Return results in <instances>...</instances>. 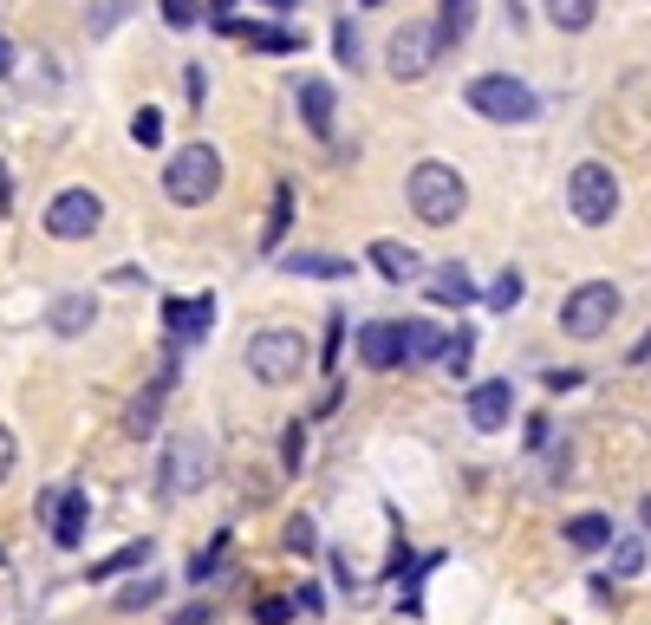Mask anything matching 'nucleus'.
<instances>
[{"label":"nucleus","instance_id":"1","mask_svg":"<svg viewBox=\"0 0 651 625\" xmlns=\"http://www.w3.org/2000/svg\"><path fill=\"white\" fill-rule=\"evenodd\" d=\"M404 196H411V215L430 222V228H450V222L470 209V183H463V170H456V163H437V157L411 170Z\"/></svg>","mask_w":651,"mask_h":625},{"label":"nucleus","instance_id":"2","mask_svg":"<svg viewBox=\"0 0 651 625\" xmlns=\"http://www.w3.org/2000/svg\"><path fill=\"white\" fill-rule=\"evenodd\" d=\"M209 476H215V443H209L202 430H183V437L163 443V463H157V489H163V502H189V496H202Z\"/></svg>","mask_w":651,"mask_h":625},{"label":"nucleus","instance_id":"3","mask_svg":"<svg viewBox=\"0 0 651 625\" xmlns=\"http://www.w3.org/2000/svg\"><path fill=\"white\" fill-rule=\"evenodd\" d=\"M463 104H470L476 117H489V124H535V117H541L535 85L515 78V72H483V78H470V85H463Z\"/></svg>","mask_w":651,"mask_h":625},{"label":"nucleus","instance_id":"4","mask_svg":"<svg viewBox=\"0 0 651 625\" xmlns=\"http://www.w3.org/2000/svg\"><path fill=\"white\" fill-rule=\"evenodd\" d=\"M241 359H248V378H254V385L280 391V385H293V378L306 372V339H300L293 326H261V333H248Z\"/></svg>","mask_w":651,"mask_h":625},{"label":"nucleus","instance_id":"5","mask_svg":"<svg viewBox=\"0 0 651 625\" xmlns=\"http://www.w3.org/2000/svg\"><path fill=\"white\" fill-rule=\"evenodd\" d=\"M215 189H222V150L215 143H183L163 163V196L176 209H202V202H215Z\"/></svg>","mask_w":651,"mask_h":625},{"label":"nucleus","instance_id":"6","mask_svg":"<svg viewBox=\"0 0 651 625\" xmlns=\"http://www.w3.org/2000/svg\"><path fill=\"white\" fill-rule=\"evenodd\" d=\"M619 307H626V293H619L613 280H580V287L561 300V333H567V339H600V333H613Z\"/></svg>","mask_w":651,"mask_h":625},{"label":"nucleus","instance_id":"7","mask_svg":"<svg viewBox=\"0 0 651 625\" xmlns=\"http://www.w3.org/2000/svg\"><path fill=\"white\" fill-rule=\"evenodd\" d=\"M567 209H574L580 228H606V222L619 215V176H613V163H574V176H567Z\"/></svg>","mask_w":651,"mask_h":625},{"label":"nucleus","instance_id":"8","mask_svg":"<svg viewBox=\"0 0 651 625\" xmlns=\"http://www.w3.org/2000/svg\"><path fill=\"white\" fill-rule=\"evenodd\" d=\"M98 228H104V196H98V189L72 183V189H59V196L46 202V235H52V241H91Z\"/></svg>","mask_w":651,"mask_h":625},{"label":"nucleus","instance_id":"9","mask_svg":"<svg viewBox=\"0 0 651 625\" xmlns=\"http://www.w3.org/2000/svg\"><path fill=\"white\" fill-rule=\"evenodd\" d=\"M215 333V293H196V300H163V352H196L202 339Z\"/></svg>","mask_w":651,"mask_h":625},{"label":"nucleus","instance_id":"10","mask_svg":"<svg viewBox=\"0 0 651 625\" xmlns=\"http://www.w3.org/2000/svg\"><path fill=\"white\" fill-rule=\"evenodd\" d=\"M437 59H443V39H437V26H430V20H404V26L391 33V46H385L391 78H424Z\"/></svg>","mask_w":651,"mask_h":625},{"label":"nucleus","instance_id":"11","mask_svg":"<svg viewBox=\"0 0 651 625\" xmlns=\"http://www.w3.org/2000/svg\"><path fill=\"white\" fill-rule=\"evenodd\" d=\"M463 411H470V430L496 437V430H509V417H515V385H509V378H483V385L463 398Z\"/></svg>","mask_w":651,"mask_h":625},{"label":"nucleus","instance_id":"12","mask_svg":"<svg viewBox=\"0 0 651 625\" xmlns=\"http://www.w3.org/2000/svg\"><path fill=\"white\" fill-rule=\"evenodd\" d=\"M170 385H176V352H163L157 378L130 398V411H124V430H130V437H150V430L163 424V398H170Z\"/></svg>","mask_w":651,"mask_h":625},{"label":"nucleus","instance_id":"13","mask_svg":"<svg viewBox=\"0 0 651 625\" xmlns=\"http://www.w3.org/2000/svg\"><path fill=\"white\" fill-rule=\"evenodd\" d=\"M359 359L372 372H398L404 365V320H365L359 326Z\"/></svg>","mask_w":651,"mask_h":625},{"label":"nucleus","instance_id":"14","mask_svg":"<svg viewBox=\"0 0 651 625\" xmlns=\"http://www.w3.org/2000/svg\"><path fill=\"white\" fill-rule=\"evenodd\" d=\"M293 104H300V124H306L320 143H333V111H339V91H333L326 78H300V85H293Z\"/></svg>","mask_w":651,"mask_h":625},{"label":"nucleus","instance_id":"15","mask_svg":"<svg viewBox=\"0 0 651 625\" xmlns=\"http://www.w3.org/2000/svg\"><path fill=\"white\" fill-rule=\"evenodd\" d=\"M228 39H248L254 52H300L306 39L293 33V26H274V20H215Z\"/></svg>","mask_w":651,"mask_h":625},{"label":"nucleus","instance_id":"16","mask_svg":"<svg viewBox=\"0 0 651 625\" xmlns=\"http://www.w3.org/2000/svg\"><path fill=\"white\" fill-rule=\"evenodd\" d=\"M85 522H91V502H85V489H59L52 496V548H78L85 541Z\"/></svg>","mask_w":651,"mask_h":625},{"label":"nucleus","instance_id":"17","mask_svg":"<svg viewBox=\"0 0 651 625\" xmlns=\"http://www.w3.org/2000/svg\"><path fill=\"white\" fill-rule=\"evenodd\" d=\"M91 320H98V300H91V293H59V300L46 307V333H59V339L91 333Z\"/></svg>","mask_w":651,"mask_h":625},{"label":"nucleus","instance_id":"18","mask_svg":"<svg viewBox=\"0 0 651 625\" xmlns=\"http://www.w3.org/2000/svg\"><path fill=\"white\" fill-rule=\"evenodd\" d=\"M483 293H476V280H470V267L463 261H450V267H437L430 274V307H450V313H463V307H476Z\"/></svg>","mask_w":651,"mask_h":625},{"label":"nucleus","instance_id":"19","mask_svg":"<svg viewBox=\"0 0 651 625\" xmlns=\"http://www.w3.org/2000/svg\"><path fill=\"white\" fill-rule=\"evenodd\" d=\"M280 267L300 274V280H352V261L346 254H320V248H293V254H280Z\"/></svg>","mask_w":651,"mask_h":625},{"label":"nucleus","instance_id":"20","mask_svg":"<svg viewBox=\"0 0 651 625\" xmlns=\"http://www.w3.org/2000/svg\"><path fill=\"white\" fill-rule=\"evenodd\" d=\"M287 228H293V183H274V202H267V222H261V254H274V261H280Z\"/></svg>","mask_w":651,"mask_h":625},{"label":"nucleus","instance_id":"21","mask_svg":"<svg viewBox=\"0 0 651 625\" xmlns=\"http://www.w3.org/2000/svg\"><path fill=\"white\" fill-rule=\"evenodd\" d=\"M372 267H378L391 287H404V280H417V274H424L417 248H404V241H391V235H385V241H372Z\"/></svg>","mask_w":651,"mask_h":625},{"label":"nucleus","instance_id":"22","mask_svg":"<svg viewBox=\"0 0 651 625\" xmlns=\"http://www.w3.org/2000/svg\"><path fill=\"white\" fill-rule=\"evenodd\" d=\"M450 333H437L430 320H404V365H443Z\"/></svg>","mask_w":651,"mask_h":625},{"label":"nucleus","instance_id":"23","mask_svg":"<svg viewBox=\"0 0 651 625\" xmlns=\"http://www.w3.org/2000/svg\"><path fill=\"white\" fill-rule=\"evenodd\" d=\"M150 561H157V548H150V541H130V548H117L111 561H91L85 580L98 587V580H117V574H150Z\"/></svg>","mask_w":651,"mask_h":625},{"label":"nucleus","instance_id":"24","mask_svg":"<svg viewBox=\"0 0 651 625\" xmlns=\"http://www.w3.org/2000/svg\"><path fill=\"white\" fill-rule=\"evenodd\" d=\"M476 7L483 0H437V39H443V52L476 33Z\"/></svg>","mask_w":651,"mask_h":625},{"label":"nucleus","instance_id":"25","mask_svg":"<svg viewBox=\"0 0 651 625\" xmlns=\"http://www.w3.org/2000/svg\"><path fill=\"white\" fill-rule=\"evenodd\" d=\"M567 548H580V554L613 548V515H574L567 522Z\"/></svg>","mask_w":651,"mask_h":625},{"label":"nucleus","instance_id":"26","mask_svg":"<svg viewBox=\"0 0 651 625\" xmlns=\"http://www.w3.org/2000/svg\"><path fill=\"white\" fill-rule=\"evenodd\" d=\"M541 13H548L561 33H587L593 13H600V0H541Z\"/></svg>","mask_w":651,"mask_h":625},{"label":"nucleus","instance_id":"27","mask_svg":"<svg viewBox=\"0 0 651 625\" xmlns=\"http://www.w3.org/2000/svg\"><path fill=\"white\" fill-rule=\"evenodd\" d=\"M522 287H528V280H522L515 267H502V274H496V287L483 293V307H496V313H515V307H522Z\"/></svg>","mask_w":651,"mask_h":625},{"label":"nucleus","instance_id":"28","mask_svg":"<svg viewBox=\"0 0 651 625\" xmlns=\"http://www.w3.org/2000/svg\"><path fill=\"white\" fill-rule=\"evenodd\" d=\"M157 593H163V580H157V574H137L111 607H117V613H143V607H157Z\"/></svg>","mask_w":651,"mask_h":625},{"label":"nucleus","instance_id":"29","mask_svg":"<svg viewBox=\"0 0 651 625\" xmlns=\"http://www.w3.org/2000/svg\"><path fill=\"white\" fill-rule=\"evenodd\" d=\"M222 561H228V528H222V535H215V541L189 561V587H196V580H215V574H222Z\"/></svg>","mask_w":651,"mask_h":625},{"label":"nucleus","instance_id":"30","mask_svg":"<svg viewBox=\"0 0 651 625\" xmlns=\"http://www.w3.org/2000/svg\"><path fill=\"white\" fill-rule=\"evenodd\" d=\"M470 359H476V333H470V326H456V333H450V346H443V365L463 378V372H470Z\"/></svg>","mask_w":651,"mask_h":625},{"label":"nucleus","instance_id":"31","mask_svg":"<svg viewBox=\"0 0 651 625\" xmlns=\"http://www.w3.org/2000/svg\"><path fill=\"white\" fill-rule=\"evenodd\" d=\"M606 554H613V574H619V580H633V574H646V541H613Z\"/></svg>","mask_w":651,"mask_h":625},{"label":"nucleus","instance_id":"32","mask_svg":"<svg viewBox=\"0 0 651 625\" xmlns=\"http://www.w3.org/2000/svg\"><path fill=\"white\" fill-rule=\"evenodd\" d=\"M333 52H339V65H352V72H359L365 46H359V26H352V20H339V26H333Z\"/></svg>","mask_w":651,"mask_h":625},{"label":"nucleus","instance_id":"33","mask_svg":"<svg viewBox=\"0 0 651 625\" xmlns=\"http://www.w3.org/2000/svg\"><path fill=\"white\" fill-rule=\"evenodd\" d=\"M130 137H137L143 150H157V143H163V111H157V104H143V111L130 117Z\"/></svg>","mask_w":651,"mask_h":625},{"label":"nucleus","instance_id":"34","mask_svg":"<svg viewBox=\"0 0 651 625\" xmlns=\"http://www.w3.org/2000/svg\"><path fill=\"white\" fill-rule=\"evenodd\" d=\"M293 620H300V607H293L287 593H267V600L254 607V625H293Z\"/></svg>","mask_w":651,"mask_h":625},{"label":"nucleus","instance_id":"35","mask_svg":"<svg viewBox=\"0 0 651 625\" xmlns=\"http://www.w3.org/2000/svg\"><path fill=\"white\" fill-rule=\"evenodd\" d=\"M287 548H293L300 561L320 548V528H313V515H293V522H287Z\"/></svg>","mask_w":651,"mask_h":625},{"label":"nucleus","instance_id":"36","mask_svg":"<svg viewBox=\"0 0 651 625\" xmlns=\"http://www.w3.org/2000/svg\"><path fill=\"white\" fill-rule=\"evenodd\" d=\"M280 463H287V476H300V463H306V424H287V437H280Z\"/></svg>","mask_w":651,"mask_h":625},{"label":"nucleus","instance_id":"37","mask_svg":"<svg viewBox=\"0 0 651 625\" xmlns=\"http://www.w3.org/2000/svg\"><path fill=\"white\" fill-rule=\"evenodd\" d=\"M163 20H170L176 33H189V26L202 20V7H196V0H163Z\"/></svg>","mask_w":651,"mask_h":625},{"label":"nucleus","instance_id":"38","mask_svg":"<svg viewBox=\"0 0 651 625\" xmlns=\"http://www.w3.org/2000/svg\"><path fill=\"white\" fill-rule=\"evenodd\" d=\"M183 91H189V104H202V98H209V72L189 65V72H183Z\"/></svg>","mask_w":651,"mask_h":625},{"label":"nucleus","instance_id":"39","mask_svg":"<svg viewBox=\"0 0 651 625\" xmlns=\"http://www.w3.org/2000/svg\"><path fill=\"white\" fill-rule=\"evenodd\" d=\"M13 463H20V443H13V430H7V424H0V483H7V476H13Z\"/></svg>","mask_w":651,"mask_h":625},{"label":"nucleus","instance_id":"40","mask_svg":"<svg viewBox=\"0 0 651 625\" xmlns=\"http://www.w3.org/2000/svg\"><path fill=\"white\" fill-rule=\"evenodd\" d=\"M339 339H346V320L333 313V326H326V352H320V365H333V359H339Z\"/></svg>","mask_w":651,"mask_h":625},{"label":"nucleus","instance_id":"41","mask_svg":"<svg viewBox=\"0 0 651 625\" xmlns=\"http://www.w3.org/2000/svg\"><path fill=\"white\" fill-rule=\"evenodd\" d=\"M541 385H548V391H574V385H580V372H561V365H554V372H541Z\"/></svg>","mask_w":651,"mask_h":625},{"label":"nucleus","instance_id":"42","mask_svg":"<svg viewBox=\"0 0 651 625\" xmlns=\"http://www.w3.org/2000/svg\"><path fill=\"white\" fill-rule=\"evenodd\" d=\"M293 607H300V613H320V607H326V593H320V587H300V593H293Z\"/></svg>","mask_w":651,"mask_h":625},{"label":"nucleus","instance_id":"43","mask_svg":"<svg viewBox=\"0 0 651 625\" xmlns=\"http://www.w3.org/2000/svg\"><path fill=\"white\" fill-rule=\"evenodd\" d=\"M209 620H215L209 607H189V613H176V625H209Z\"/></svg>","mask_w":651,"mask_h":625},{"label":"nucleus","instance_id":"44","mask_svg":"<svg viewBox=\"0 0 651 625\" xmlns=\"http://www.w3.org/2000/svg\"><path fill=\"white\" fill-rule=\"evenodd\" d=\"M7 72H13V46L0 39V78H7Z\"/></svg>","mask_w":651,"mask_h":625},{"label":"nucleus","instance_id":"45","mask_svg":"<svg viewBox=\"0 0 651 625\" xmlns=\"http://www.w3.org/2000/svg\"><path fill=\"white\" fill-rule=\"evenodd\" d=\"M261 7H274V13H293V7H300V0H261Z\"/></svg>","mask_w":651,"mask_h":625},{"label":"nucleus","instance_id":"46","mask_svg":"<svg viewBox=\"0 0 651 625\" xmlns=\"http://www.w3.org/2000/svg\"><path fill=\"white\" fill-rule=\"evenodd\" d=\"M639 515H646V528H651V496H646V509H639Z\"/></svg>","mask_w":651,"mask_h":625},{"label":"nucleus","instance_id":"47","mask_svg":"<svg viewBox=\"0 0 651 625\" xmlns=\"http://www.w3.org/2000/svg\"><path fill=\"white\" fill-rule=\"evenodd\" d=\"M209 7H215V13H222V7H235V0H209Z\"/></svg>","mask_w":651,"mask_h":625},{"label":"nucleus","instance_id":"48","mask_svg":"<svg viewBox=\"0 0 651 625\" xmlns=\"http://www.w3.org/2000/svg\"><path fill=\"white\" fill-rule=\"evenodd\" d=\"M359 7H385V0H359Z\"/></svg>","mask_w":651,"mask_h":625},{"label":"nucleus","instance_id":"49","mask_svg":"<svg viewBox=\"0 0 651 625\" xmlns=\"http://www.w3.org/2000/svg\"><path fill=\"white\" fill-rule=\"evenodd\" d=\"M0 567H7V548H0Z\"/></svg>","mask_w":651,"mask_h":625}]
</instances>
